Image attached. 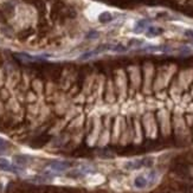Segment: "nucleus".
<instances>
[{
    "label": "nucleus",
    "instance_id": "7",
    "mask_svg": "<svg viewBox=\"0 0 193 193\" xmlns=\"http://www.w3.org/2000/svg\"><path fill=\"white\" fill-rule=\"evenodd\" d=\"M147 25H148V20H139L134 27V32H136V33L142 32L147 27Z\"/></svg>",
    "mask_w": 193,
    "mask_h": 193
},
{
    "label": "nucleus",
    "instance_id": "1",
    "mask_svg": "<svg viewBox=\"0 0 193 193\" xmlns=\"http://www.w3.org/2000/svg\"><path fill=\"white\" fill-rule=\"evenodd\" d=\"M153 165V158H144L139 160L128 161L124 165V168L127 170H139L141 167H150Z\"/></svg>",
    "mask_w": 193,
    "mask_h": 193
},
{
    "label": "nucleus",
    "instance_id": "9",
    "mask_svg": "<svg viewBox=\"0 0 193 193\" xmlns=\"http://www.w3.org/2000/svg\"><path fill=\"white\" fill-rule=\"evenodd\" d=\"M113 20V16L109 13V12H103L100 16V21L101 23H109Z\"/></svg>",
    "mask_w": 193,
    "mask_h": 193
},
{
    "label": "nucleus",
    "instance_id": "14",
    "mask_svg": "<svg viewBox=\"0 0 193 193\" xmlns=\"http://www.w3.org/2000/svg\"><path fill=\"white\" fill-rule=\"evenodd\" d=\"M87 37H88V38H96V37H97V32H95V31L89 32V34H88Z\"/></svg>",
    "mask_w": 193,
    "mask_h": 193
},
{
    "label": "nucleus",
    "instance_id": "11",
    "mask_svg": "<svg viewBox=\"0 0 193 193\" xmlns=\"http://www.w3.org/2000/svg\"><path fill=\"white\" fill-rule=\"evenodd\" d=\"M111 51H115V52H124V51H127V47L121 44H117V45H113Z\"/></svg>",
    "mask_w": 193,
    "mask_h": 193
},
{
    "label": "nucleus",
    "instance_id": "6",
    "mask_svg": "<svg viewBox=\"0 0 193 193\" xmlns=\"http://www.w3.org/2000/svg\"><path fill=\"white\" fill-rule=\"evenodd\" d=\"M29 161H30V158L27 155H16L14 157V162L18 166H25L29 163Z\"/></svg>",
    "mask_w": 193,
    "mask_h": 193
},
{
    "label": "nucleus",
    "instance_id": "10",
    "mask_svg": "<svg viewBox=\"0 0 193 193\" xmlns=\"http://www.w3.org/2000/svg\"><path fill=\"white\" fill-rule=\"evenodd\" d=\"M158 178V173L155 171H150L147 175V180H148V185H153L154 183H155V180Z\"/></svg>",
    "mask_w": 193,
    "mask_h": 193
},
{
    "label": "nucleus",
    "instance_id": "3",
    "mask_svg": "<svg viewBox=\"0 0 193 193\" xmlns=\"http://www.w3.org/2000/svg\"><path fill=\"white\" fill-rule=\"evenodd\" d=\"M0 170L6 171V172H13V173H18L20 172V167H17L14 165H11L10 161L5 158H0Z\"/></svg>",
    "mask_w": 193,
    "mask_h": 193
},
{
    "label": "nucleus",
    "instance_id": "8",
    "mask_svg": "<svg viewBox=\"0 0 193 193\" xmlns=\"http://www.w3.org/2000/svg\"><path fill=\"white\" fill-rule=\"evenodd\" d=\"M161 32H162V30H161V29H159V27H155V26H149V27H148V30H147V36H148V37H154V36L160 34Z\"/></svg>",
    "mask_w": 193,
    "mask_h": 193
},
{
    "label": "nucleus",
    "instance_id": "2",
    "mask_svg": "<svg viewBox=\"0 0 193 193\" xmlns=\"http://www.w3.org/2000/svg\"><path fill=\"white\" fill-rule=\"evenodd\" d=\"M71 167V162L69 161H52L49 163V168L54 173H60L69 170Z\"/></svg>",
    "mask_w": 193,
    "mask_h": 193
},
{
    "label": "nucleus",
    "instance_id": "4",
    "mask_svg": "<svg viewBox=\"0 0 193 193\" xmlns=\"http://www.w3.org/2000/svg\"><path fill=\"white\" fill-rule=\"evenodd\" d=\"M89 173H93V168H91V167L82 166V167H80V168L73 170L69 175L72 177V178H80V177H84V175H87Z\"/></svg>",
    "mask_w": 193,
    "mask_h": 193
},
{
    "label": "nucleus",
    "instance_id": "12",
    "mask_svg": "<svg viewBox=\"0 0 193 193\" xmlns=\"http://www.w3.org/2000/svg\"><path fill=\"white\" fill-rule=\"evenodd\" d=\"M7 146H8L7 141H5L4 139H1V137H0V153L5 152V150H6V148H7Z\"/></svg>",
    "mask_w": 193,
    "mask_h": 193
},
{
    "label": "nucleus",
    "instance_id": "5",
    "mask_svg": "<svg viewBox=\"0 0 193 193\" xmlns=\"http://www.w3.org/2000/svg\"><path fill=\"white\" fill-rule=\"evenodd\" d=\"M134 185L136 188H145L148 186V180L146 175H137L134 180Z\"/></svg>",
    "mask_w": 193,
    "mask_h": 193
},
{
    "label": "nucleus",
    "instance_id": "13",
    "mask_svg": "<svg viewBox=\"0 0 193 193\" xmlns=\"http://www.w3.org/2000/svg\"><path fill=\"white\" fill-rule=\"evenodd\" d=\"M185 36H186V37H190V38H193V31H192V30H186V31H185Z\"/></svg>",
    "mask_w": 193,
    "mask_h": 193
}]
</instances>
